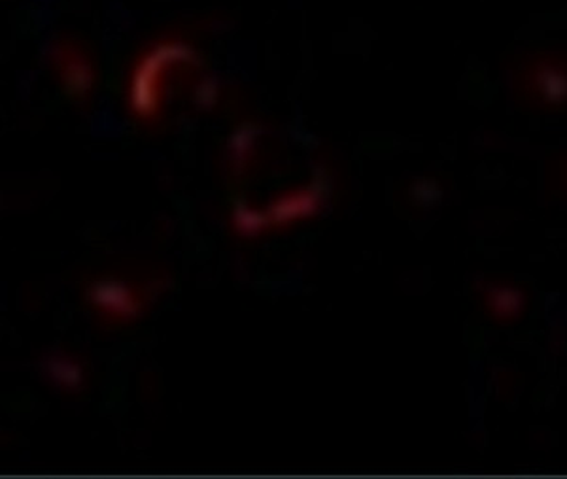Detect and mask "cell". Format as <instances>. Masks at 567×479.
Wrapping results in <instances>:
<instances>
[{
  "label": "cell",
  "instance_id": "7a4b0ae2",
  "mask_svg": "<svg viewBox=\"0 0 567 479\" xmlns=\"http://www.w3.org/2000/svg\"><path fill=\"white\" fill-rule=\"evenodd\" d=\"M317 200L307 192H297L291 197L282 198L278 205L272 208L271 216L275 221H290L293 218H303L307 214L315 210Z\"/></svg>",
  "mask_w": 567,
  "mask_h": 479
},
{
  "label": "cell",
  "instance_id": "6da1fadb",
  "mask_svg": "<svg viewBox=\"0 0 567 479\" xmlns=\"http://www.w3.org/2000/svg\"><path fill=\"white\" fill-rule=\"evenodd\" d=\"M90 299L93 306L101 308L112 317H122V320H133L141 306L135 291L127 283L117 282V280H103L95 283L91 288Z\"/></svg>",
  "mask_w": 567,
  "mask_h": 479
},
{
  "label": "cell",
  "instance_id": "277c9868",
  "mask_svg": "<svg viewBox=\"0 0 567 479\" xmlns=\"http://www.w3.org/2000/svg\"><path fill=\"white\" fill-rule=\"evenodd\" d=\"M235 223H237V229L243 230V232H258V230L264 229L267 219L261 214H258V211H251L248 208H237V211H235Z\"/></svg>",
  "mask_w": 567,
  "mask_h": 479
},
{
  "label": "cell",
  "instance_id": "3957f363",
  "mask_svg": "<svg viewBox=\"0 0 567 479\" xmlns=\"http://www.w3.org/2000/svg\"><path fill=\"white\" fill-rule=\"evenodd\" d=\"M48 372L55 379V384L63 385L66 389H76L82 385V371L71 358L53 355L48 361Z\"/></svg>",
  "mask_w": 567,
  "mask_h": 479
}]
</instances>
